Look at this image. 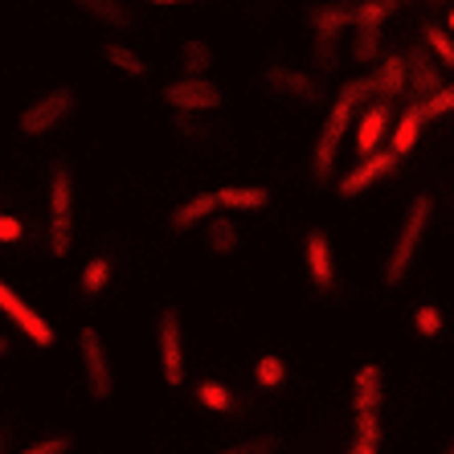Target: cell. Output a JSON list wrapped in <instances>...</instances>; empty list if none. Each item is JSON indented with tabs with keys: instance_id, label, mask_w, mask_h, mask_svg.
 Returning <instances> with one entry per match:
<instances>
[{
	"instance_id": "25",
	"label": "cell",
	"mask_w": 454,
	"mask_h": 454,
	"mask_svg": "<svg viewBox=\"0 0 454 454\" xmlns=\"http://www.w3.org/2000/svg\"><path fill=\"white\" fill-rule=\"evenodd\" d=\"M111 278H115V266H111V258L95 254V258H86L82 275H78V291H82V299H103V291L111 286Z\"/></svg>"
},
{
	"instance_id": "3",
	"label": "cell",
	"mask_w": 454,
	"mask_h": 454,
	"mask_svg": "<svg viewBox=\"0 0 454 454\" xmlns=\"http://www.w3.org/2000/svg\"><path fill=\"white\" fill-rule=\"evenodd\" d=\"M45 201H50V225H45V246L53 258H66L74 246V222H78V184L74 164L66 156L50 160L45 172Z\"/></svg>"
},
{
	"instance_id": "24",
	"label": "cell",
	"mask_w": 454,
	"mask_h": 454,
	"mask_svg": "<svg viewBox=\"0 0 454 454\" xmlns=\"http://www.w3.org/2000/svg\"><path fill=\"white\" fill-rule=\"evenodd\" d=\"M192 397H197V405L209 413H233L238 410V397H233V389L225 385V380H213V377H201L197 385H192Z\"/></svg>"
},
{
	"instance_id": "22",
	"label": "cell",
	"mask_w": 454,
	"mask_h": 454,
	"mask_svg": "<svg viewBox=\"0 0 454 454\" xmlns=\"http://www.w3.org/2000/svg\"><path fill=\"white\" fill-rule=\"evenodd\" d=\"M98 58H103L111 70H119V74H127V78H148V62L139 58V50H131V45H123V42H103L98 45Z\"/></svg>"
},
{
	"instance_id": "18",
	"label": "cell",
	"mask_w": 454,
	"mask_h": 454,
	"mask_svg": "<svg viewBox=\"0 0 454 454\" xmlns=\"http://www.w3.org/2000/svg\"><path fill=\"white\" fill-rule=\"evenodd\" d=\"M201 242L213 258H230L242 246V230H238V222H233L230 213H213L209 222L201 225Z\"/></svg>"
},
{
	"instance_id": "30",
	"label": "cell",
	"mask_w": 454,
	"mask_h": 454,
	"mask_svg": "<svg viewBox=\"0 0 454 454\" xmlns=\"http://www.w3.org/2000/svg\"><path fill=\"white\" fill-rule=\"evenodd\" d=\"M413 332H418V336L422 340H438L446 332V319H442V311H438V307L434 303H422L418 307V311H413Z\"/></svg>"
},
{
	"instance_id": "17",
	"label": "cell",
	"mask_w": 454,
	"mask_h": 454,
	"mask_svg": "<svg viewBox=\"0 0 454 454\" xmlns=\"http://www.w3.org/2000/svg\"><path fill=\"white\" fill-rule=\"evenodd\" d=\"M213 213H217V197H213V192H192V197H184V201L168 213V230L192 233V230H201Z\"/></svg>"
},
{
	"instance_id": "38",
	"label": "cell",
	"mask_w": 454,
	"mask_h": 454,
	"mask_svg": "<svg viewBox=\"0 0 454 454\" xmlns=\"http://www.w3.org/2000/svg\"><path fill=\"white\" fill-rule=\"evenodd\" d=\"M426 4H442V0H426Z\"/></svg>"
},
{
	"instance_id": "36",
	"label": "cell",
	"mask_w": 454,
	"mask_h": 454,
	"mask_svg": "<svg viewBox=\"0 0 454 454\" xmlns=\"http://www.w3.org/2000/svg\"><path fill=\"white\" fill-rule=\"evenodd\" d=\"M442 29H446V33H450V37H454V9L446 12V25H442Z\"/></svg>"
},
{
	"instance_id": "4",
	"label": "cell",
	"mask_w": 454,
	"mask_h": 454,
	"mask_svg": "<svg viewBox=\"0 0 454 454\" xmlns=\"http://www.w3.org/2000/svg\"><path fill=\"white\" fill-rule=\"evenodd\" d=\"M430 217H434V201L426 192H418L410 205H405L402 222L393 230L389 254H385V266H380V283L385 286H402L410 278V270L418 266V254L426 246V233H430Z\"/></svg>"
},
{
	"instance_id": "11",
	"label": "cell",
	"mask_w": 454,
	"mask_h": 454,
	"mask_svg": "<svg viewBox=\"0 0 454 454\" xmlns=\"http://www.w3.org/2000/svg\"><path fill=\"white\" fill-rule=\"evenodd\" d=\"M164 106L180 111V115H205V111H222L225 90L213 78H172L164 90H160Z\"/></svg>"
},
{
	"instance_id": "29",
	"label": "cell",
	"mask_w": 454,
	"mask_h": 454,
	"mask_svg": "<svg viewBox=\"0 0 454 454\" xmlns=\"http://www.w3.org/2000/svg\"><path fill=\"white\" fill-rule=\"evenodd\" d=\"M213 454H278V434L262 430V434H250V438H238V442L222 446Z\"/></svg>"
},
{
	"instance_id": "28",
	"label": "cell",
	"mask_w": 454,
	"mask_h": 454,
	"mask_svg": "<svg viewBox=\"0 0 454 454\" xmlns=\"http://www.w3.org/2000/svg\"><path fill=\"white\" fill-rule=\"evenodd\" d=\"M286 360L278 356V352H262V356L254 360V385H258V389H278V385H283L286 380Z\"/></svg>"
},
{
	"instance_id": "31",
	"label": "cell",
	"mask_w": 454,
	"mask_h": 454,
	"mask_svg": "<svg viewBox=\"0 0 454 454\" xmlns=\"http://www.w3.org/2000/svg\"><path fill=\"white\" fill-rule=\"evenodd\" d=\"M74 450V434H45L42 442L21 446L17 454H70Z\"/></svg>"
},
{
	"instance_id": "37",
	"label": "cell",
	"mask_w": 454,
	"mask_h": 454,
	"mask_svg": "<svg viewBox=\"0 0 454 454\" xmlns=\"http://www.w3.org/2000/svg\"><path fill=\"white\" fill-rule=\"evenodd\" d=\"M389 4H393V9H402V4H410V0H389Z\"/></svg>"
},
{
	"instance_id": "39",
	"label": "cell",
	"mask_w": 454,
	"mask_h": 454,
	"mask_svg": "<svg viewBox=\"0 0 454 454\" xmlns=\"http://www.w3.org/2000/svg\"><path fill=\"white\" fill-rule=\"evenodd\" d=\"M0 454H4V438H0Z\"/></svg>"
},
{
	"instance_id": "2",
	"label": "cell",
	"mask_w": 454,
	"mask_h": 454,
	"mask_svg": "<svg viewBox=\"0 0 454 454\" xmlns=\"http://www.w3.org/2000/svg\"><path fill=\"white\" fill-rule=\"evenodd\" d=\"M380 405H385V369L369 360V364H360V369L352 372V442H348V454H380V442H385Z\"/></svg>"
},
{
	"instance_id": "33",
	"label": "cell",
	"mask_w": 454,
	"mask_h": 454,
	"mask_svg": "<svg viewBox=\"0 0 454 454\" xmlns=\"http://www.w3.org/2000/svg\"><path fill=\"white\" fill-rule=\"evenodd\" d=\"M25 238V222L12 213H0V246H17Z\"/></svg>"
},
{
	"instance_id": "14",
	"label": "cell",
	"mask_w": 454,
	"mask_h": 454,
	"mask_svg": "<svg viewBox=\"0 0 454 454\" xmlns=\"http://www.w3.org/2000/svg\"><path fill=\"white\" fill-rule=\"evenodd\" d=\"M66 4H70V9H78L82 17H90L95 25L115 29V33H131L139 25L136 4H127V0H66Z\"/></svg>"
},
{
	"instance_id": "16",
	"label": "cell",
	"mask_w": 454,
	"mask_h": 454,
	"mask_svg": "<svg viewBox=\"0 0 454 454\" xmlns=\"http://www.w3.org/2000/svg\"><path fill=\"white\" fill-rule=\"evenodd\" d=\"M389 103H369L360 106L356 123H352V131H356V156H372V152H380V139H385V131H389Z\"/></svg>"
},
{
	"instance_id": "13",
	"label": "cell",
	"mask_w": 454,
	"mask_h": 454,
	"mask_svg": "<svg viewBox=\"0 0 454 454\" xmlns=\"http://www.w3.org/2000/svg\"><path fill=\"white\" fill-rule=\"evenodd\" d=\"M303 266H307V278L316 286V295H336L340 286V270H336V246L324 230H307L303 238Z\"/></svg>"
},
{
	"instance_id": "10",
	"label": "cell",
	"mask_w": 454,
	"mask_h": 454,
	"mask_svg": "<svg viewBox=\"0 0 454 454\" xmlns=\"http://www.w3.org/2000/svg\"><path fill=\"white\" fill-rule=\"evenodd\" d=\"M0 316H4V324H12V328L21 332L29 344H37V348H53L58 344V332H53L50 319L33 303H25L21 291L12 283H4V278H0Z\"/></svg>"
},
{
	"instance_id": "6",
	"label": "cell",
	"mask_w": 454,
	"mask_h": 454,
	"mask_svg": "<svg viewBox=\"0 0 454 454\" xmlns=\"http://www.w3.org/2000/svg\"><path fill=\"white\" fill-rule=\"evenodd\" d=\"M78 348V364H82V380H86V397L95 405H106L115 397V360H111V348L98 328L86 324L74 340Z\"/></svg>"
},
{
	"instance_id": "26",
	"label": "cell",
	"mask_w": 454,
	"mask_h": 454,
	"mask_svg": "<svg viewBox=\"0 0 454 454\" xmlns=\"http://www.w3.org/2000/svg\"><path fill=\"white\" fill-rule=\"evenodd\" d=\"M352 62L377 66L380 62V42H385V25H352Z\"/></svg>"
},
{
	"instance_id": "21",
	"label": "cell",
	"mask_w": 454,
	"mask_h": 454,
	"mask_svg": "<svg viewBox=\"0 0 454 454\" xmlns=\"http://www.w3.org/2000/svg\"><path fill=\"white\" fill-rule=\"evenodd\" d=\"M176 70H180V78H209V70H213V45L205 42V37H189V42H180Z\"/></svg>"
},
{
	"instance_id": "8",
	"label": "cell",
	"mask_w": 454,
	"mask_h": 454,
	"mask_svg": "<svg viewBox=\"0 0 454 454\" xmlns=\"http://www.w3.org/2000/svg\"><path fill=\"white\" fill-rule=\"evenodd\" d=\"M156 356L160 377L168 389H180L189 380V356H184V316L180 307H160L156 311Z\"/></svg>"
},
{
	"instance_id": "7",
	"label": "cell",
	"mask_w": 454,
	"mask_h": 454,
	"mask_svg": "<svg viewBox=\"0 0 454 454\" xmlns=\"http://www.w3.org/2000/svg\"><path fill=\"white\" fill-rule=\"evenodd\" d=\"M74 111H78L74 86H50V90H42V95L17 115V131H21L25 139H42V136H50V131L70 123Z\"/></svg>"
},
{
	"instance_id": "5",
	"label": "cell",
	"mask_w": 454,
	"mask_h": 454,
	"mask_svg": "<svg viewBox=\"0 0 454 454\" xmlns=\"http://www.w3.org/2000/svg\"><path fill=\"white\" fill-rule=\"evenodd\" d=\"M307 25H311V74H336L340 37L352 29V4H344V0L316 4Z\"/></svg>"
},
{
	"instance_id": "20",
	"label": "cell",
	"mask_w": 454,
	"mask_h": 454,
	"mask_svg": "<svg viewBox=\"0 0 454 454\" xmlns=\"http://www.w3.org/2000/svg\"><path fill=\"white\" fill-rule=\"evenodd\" d=\"M213 197H217V209H225L230 217L233 213H258L270 205V189L266 184H225Z\"/></svg>"
},
{
	"instance_id": "15",
	"label": "cell",
	"mask_w": 454,
	"mask_h": 454,
	"mask_svg": "<svg viewBox=\"0 0 454 454\" xmlns=\"http://www.w3.org/2000/svg\"><path fill=\"white\" fill-rule=\"evenodd\" d=\"M442 74H438V66L426 50H410L405 53V90L413 95V103H426L430 95L442 90Z\"/></svg>"
},
{
	"instance_id": "27",
	"label": "cell",
	"mask_w": 454,
	"mask_h": 454,
	"mask_svg": "<svg viewBox=\"0 0 454 454\" xmlns=\"http://www.w3.org/2000/svg\"><path fill=\"white\" fill-rule=\"evenodd\" d=\"M422 42H426V53H430L438 66H450L454 70V37L442 29V25H434V21H426L422 25Z\"/></svg>"
},
{
	"instance_id": "19",
	"label": "cell",
	"mask_w": 454,
	"mask_h": 454,
	"mask_svg": "<svg viewBox=\"0 0 454 454\" xmlns=\"http://www.w3.org/2000/svg\"><path fill=\"white\" fill-rule=\"evenodd\" d=\"M369 86H372V98L389 103L405 90V53H385L369 74Z\"/></svg>"
},
{
	"instance_id": "32",
	"label": "cell",
	"mask_w": 454,
	"mask_h": 454,
	"mask_svg": "<svg viewBox=\"0 0 454 454\" xmlns=\"http://www.w3.org/2000/svg\"><path fill=\"white\" fill-rule=\"evenodd\" d=\"M418 106H422V115H426V119H442V115H450V111H454V82H446L442 90H438V95H430L426 103H418Z\"/></svg>"
},
{
	"instance_id": "34",
	"label": "cell",
	"mask_w": 454,
	"mask_h": 454,
	"mask_svg": "<svg viewBox=\"0 0 454 454\" xmlns=\"http://www.w3.org/2000/svg\"><path fill=\"white\" fill-rule=\"evenodd\" d=\"M148 4H197V0H148Z\"/></svg>"
},
{
	"instance_id": "9",
	"label": "cell",
	"mask_w": 454,
	"mask_h": 454,
	"mask_svg": "<svg viewBox=\"0 0 454 454\" xmlns=\"http://www.w3.org/2000/svg\"><path fill=\"white\" fill-rule=\"evenodd\" d=\"M258 86L270 90L275 98L295 103V106H319L324 98H328V90H324V82H319V74L299 70V66H286V62L262 66V70H258Z\"/></svg>"
},
{
	"instance_id": "12",
	"label": "cell",
	"mask_w": 454,
	"mask_h": 454,
	"mask_svg": "<svg viewBox=\"0 0 454 454\" xmlns=\"http://www.w3.org/2000/svg\"><path fill=\"white\" fill-rule=\"evenodd\" d=\"M397 168H402V156H397V152H372V156H360L356 164L336 180V197L352 201V197H360V192L377 189L380 180H389Z\"/></svg>"
},
{
	"instance_id": "1",
	"label": "cell",
	"mask_w": 454,
	"mask_h": 454,
	"mask_svg": "<svg viewBox=\"0 0 454 454\" xmlns=\"http://www.w3.org/2000/svg\"><path fill=\"white\" fill-rule=\"evenodd\" d=\"M364 98H372L369 74L344 82L340 86V95L332 98L328 115H324V127L316 131V144H311V160H307V172H311L316 184H332V176H336V160H340V144H344V136H348L352 123H356Z\"/></svg>"
},
{
	"instance_id": "23",
	"label": "cell",
	"mask_w": 454,
	"mask_h": 454,
	"mask_svg": "<svg viewBox=\"0 0 454 454\" xmlns=\"http://www.w3.org/2000/svg\"><path fill=\"white\" fill-rule=\"evenodd\" d=\"M422 106L410 103L405 106V115L397 119V127H393V136H389V152H397V156H410L413 148H418V139H422Z\"/></svg>"
},
{
	"instance_id": "35",
	"label": "cell",
	"mask_w": 454,
	"mask_h": 454,
	"mask_svg": "<svg viewBox=\"0 0 454 454\" xmlns=\"http://www.w3.org/2000/svg\"><path fill=\"white\" fill-rule=\"evenodd\" d=\"M12 352V344H9V336H0V356H9Z\"/></svg>"
},
{
	"instance_id": "40",
	"label": "cell",
	"mask_w": 454,
	"mask_h": 454,
	"mask_svg": "<svg viewBox=\"0 0 454 454\" xmlns=\"http://www.w3.org/2000/svg\"><path fill=\"white\" fill-rule=\"evenodd\" d=\"M450 454H454V450H450Z\"/></svg>"
}]
</instances>
